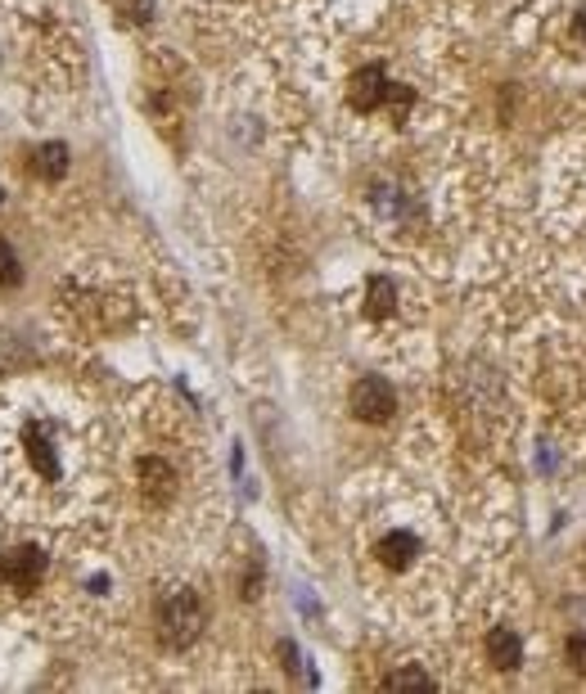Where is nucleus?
Here are the masks:
<instances>
[{
  "label": "nucleus",
  "mask_w": 586,
  "mask_h": 694,
  "mask_svg": "<svg viewBox=\"0 0 586 694\" xmlns=\"http://www.w3.org/2000/svg\"><path fill=\"white\" fill-rule=\"evenodd\" d=\"M392 312V284L383 275L370 280V316H388Z\"/></svg>",
  "instance_id": "10"
},
{
  "label": "nucleus",
  "mask_w": 586,
  "mask_h": 694,
  "mask_svg": "<svg viewBox=\"0 0 586 694\" xmlns=\"http://www.w3.org/2000/svg\"><path fill=\"white\" fill-rule=\"evenodd\" d=\"M208 622V609L194 590H167L158 600V636L167 649H190Z\"/></svg>",
  "instance_id": "1"
},
{
  "label": "nucleus",
  "mask_w": 586,
  "mask_h": 694,
  "mask_svg": "<svg viewBox=\"0 0 586 694\" xmlns=\"http://www.w3.org/2000/svg\"><path fill=\"white\" fill-rule=\"evenodd\" d=\"M487 654H492V663L496 668H519L523 663V645H519V636L514 631H505V627H496L492 636H487Z\"/></svg>",
  "instance_id": "9"
},
{
  "label": "nucleus",
  "mask_w": 586,
  "mask_h": 694,
  "mask_svg": "<svg viewBox=\"0 0 586 694\" xmlns=\"http://www.w3.org/2000/svg\"><path fill=\"white\" fill-rule=\"evenodd\" d=\"M383 690H433V681L424 677V672H392L388 681H383Z\"/></svg>",
  "instance_id": "11"
},
{
  "label": "nucleus",
  "mask_w": 586,
  "mask_h": 694,
  "mask_svg": "<svg viewBox=\"0 0 586 694\" xmlns=\"http://www.w3.org/2000/svg\"><path fill=\"white\" fill-rule=\"evenodd\" d=\"M23 451H27V461L41 478H59V456H55V442H50L45 424H36V420L23 424Z\"/></svg>",
  "instance_id": "6"
},
{
  "label": "nucleus",
  "mask_w": 586,
  "mask_h": 694,
  "mask_svg": "<svg viewBox=\"0 0 586 694\" xmlns=\"http://www.w3.org/2000/svg\"><path fill=\"white\" fill-rule=\"evenodd\" d=\"M388 100H392L397 109H406V104H411V91H406V86H392L388 73H383L379 64H370V68H361V73L352 77L348 104L356 114H374V109H383Z\"/></svg>",
  "instance_id": "2"
},
{
  "label": "nucleus",
  "mask_w": 586,
  "mask_h": 694,
  "mask_svg": "<svg viewBox=\"0 0 586 694\" xmlns=\"http://www.w3.org/2000/svg\"><path fill=\"white\" fill-rule=\"evenodd\" d=\"M50 560L36 550V546H14L0 555V586H14V590H36L45 581Z\"/></svg>",
  "instance_id": "4"
},
{
  "label": "nucleus",
  "mask_w": 586,
  "mask_h": 694,
  "mask_svg": "<svg viewBox=\"0 0 586 694\" xmlns=\"http://www.w3.org/2000/svg\"><path fill=\"white\" fill-rule=\"evenodd\" d=\"M415 550H420V541H415L411 532H388V537L379 541V564H383V569H406V564L415 560Z\"/></svg>",
  "instance_id": "8"
},
{
  "label": "nucleus",
  "mask_w": 586,
  "mask_h": 694,
  "mask_svg": "<svg viewBox=\"0 0 586 694\" xmlns=\"http://www.w3.org/2000/svg\"><path fill=\"white\" fill-rule=\"evenodd\" d=\"M135 473H140V491H144L149 505H167V501H172V491H176V473H172V464L167 461L144 456V461L135 464Z\"/></svg>",
  "instance_id": "5"
},
{
  "label": "nucleus",
  "mask_w": 586,
  "mask_h": 694,
  "mask_svg": "<svg viewBox=\"0 0 586 694\" xmlns=\"http://www.w3.org/2000/svg\"><path fill=\"white\" fill-rule=\"evenodd\" d=\"M569 663L586 672V636H569Z\"/></svg>",
  "instance_id": "13"
},
{
  "label": "nucleus",
  "mask_w": 586,
  "mask_h": 694,
  "mask_svg": "<svg viewBox=\"0 0 586 694\" xmlns=\"http://www.w3.org/2000/svg\"><path fill=\"white\" fill-rule=\"evenodd\" d=\"M348 406H352L356 420H365V424H383V420H392V411H397V392L388 388V379L365 374V379L352 383Z\"/></svg>",
  "instance_id": "3"
},
{
  "label": "nucleus",
  "mask_w": 586,
  "mask_h": 694,
  "mask_svg": "<svg viewBox=\"0 0 586 694\" xmlns=\"http://www.w3.org/2000/svg\"><path fill=\"white\" fill-rule=\"evenodd\" d=\"M23 280V271H18V257H14V248L0 239V289H14Z\"/></svg>",
  "instance_id": "12"
},
{
  "label": "nucleus",
  "mask_w": 586,
  "mask_h": 694,
  "mask_svg": "<svg viewBox=\"0 0 586 694\" xmlns=\"http://www.w3.org/2000/svg\"><path fill=\"white\" fill-rule=\"evenodd\" d=\"M68 172V144H41L36 154H32V176L36 181H59Z\"/></svg>",
  "instance_id": "7"
}]
</instances>
